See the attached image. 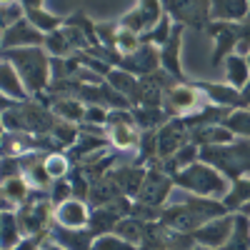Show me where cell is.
Masks as SVG:
<instances>
[{
	"instance_id": "1",
	"label": "cell",
	"mask_w": 250,
	"mask_h": 250,
	"mask_svg": "<svg viewBox=\"0 0 250 250\" xmlns=\"http://www.w3.org/2000/svg\"><path fill=\"white\" fill-rule=\"evenodd\" d=\"M225 213H228V208H225L223 200L200 198V195H193V193L185 190V195L178 203L163 208L160 223L165 228H170V230H175V233H193L200 225L210 223V220H215Z\"/></svg>"
},
{
	"instance_id": "2",
	"label": "cell",
	"mask_w": 250,
	"mask_h": 250,
	"mask_svg": "<svg viewBox=\"0 0 250 250\" xmlns=\"http://www.w3.org/2000/svg\"><path fill=\"white\" fill-rule=\"evenodd\" d=\"M3 60H10L15 70L23 78L28 93L35 98L45 93L53 83V58L48 55L45 45H33V48H13L3 50Z\"/></svg>"
},
{
	"instance_id": "3",
	"label": "cell",
	"mask_w": 250,
	"mask_h": 250,
	"mask_svg": "<svg viewBox=\"0 0 250 250\" xmlns=\"http://www.w3.org/2000/svg\"><path fill=\"white\" fill-rule=\"evenodd\" d=\"M173 180H175V188H180V190H188L200 198H213V200H225L233 185L218 168L203 160H195L193 165L173 173Z\"/></svg>"
},
{
	"instance_id": "4",
	"label": "cell",
	"mask_w": 250,
	"mask_h": 250,
	"mask_svg": "<svg viewBox=\"0 0 250 250\" xmlns=\"http://www.w3.org/2000/svg\"><path fill=\"white\" fill-rule=\"evenodd\" d=\"M200 160L210 163L228 180H238L250 175V138H235L225 145H203Z\"/></svg>"
},
{
	"instance_id": "5",
	"label": "cell",
	"mask_w": 250,
	"mask_h": 250,
	"mask_svg": "<svg viewBox=\"0 0 250 250\" xmlns=\"http://www.w3.org/2000/svg\"><path fill=\"white\" fill-rule=\"evenodd\" d=\"M208 100L203 95V90L195 85V83H175L165 90V98H163V108L170 118H193L195 113H200Z\"/></svg>"
},
{
	"instance_id": "6",
	"label": "cell",
	"mask_w": 250,
	"mask_h": 250,
	"mask_svg": "<svg viewBox=\"0 0 250 250\" xmlns=\"http://www.w3.org/2000/svg\"><path fill=\"white\" fill-rule=\"evenodd\" d=\"M173 188H175L173 175L165 173L160 160H153L148 165V170H145V178H143V185H140L135 200L145 203V205H153V208H165L173 195Z\"/></svg>"
},
{
	"instance_id": "7",
	"label": "cell",
	"mask_w": 250,
	"mask_h": 250,
	"mask_svg": "<svg viewBox=\"0 0 250 250\" xmlns=\"http://www.w3.org/2000/svg\"><path fill=\"white\" fill-rule=\"evenodd\" d=\"M210 5V0H163V8L173 18V23L195 30H208V25L213 23Z\"/></svg>"
},
{
	"instance_id": "8",
	"label": "cell",
	"mask_w": 250,
	"mask_h": 250,
	"mask_svg": "<svg viewBox=\"0 0 250 250\" xmlns=\"http://www.w3.org/2000/svg\"><path fill=\"white\" fill-rule=\"evenodd\" d=\"M185 143H190V128H188V123L183 118H170L163 128H158V135H155L158 160L173 158Z\"/></svg>"
},
{
	"instance_id": "9",
	"label": "cell",
	"mask_w": 250,
	"mask_h": 250,
	"mask_svg": "<svg viewBox=\"0 0 250 250\" xmlns=\"http://www.w3.org/2000/svg\"><path fill=\"white\" fill-rule=\"evenodd\" d=\"M208 33L215 40L210 62H213V68H220L223 60L230 53H235L238 40L243 38V23H210L208 25Z\"/></svg>"
},
{
	"instance_id": "10",
	"label": "cell",
	"mask_w": 250,
	"mask_h": 250,
	"mask_svg": "<svg viewBox=\"0 0 250 250\" xmlns=\"http://www.w3.org/2000/svg\"><path fill=\"white\" fill-rule=\"evenodd\" d=\"M165 15L163 0H138V8H133L130 13H125L120 25L128 28L138 35H143L145 30H150L153 25H158Z\"/></svg>"
},
{
	"instance_id": "11",
	"label": "cell",
	"mask_w": 250,
	"mask_h": 250,
	"mask_svg": "<svg viewBox=\"0 0 250 250\" xmlns=\"http://www.w3.org/2000/svg\"><path fill=\"white\" fill-rule=\"evenodd\" d=\"M33 45H45V33L38 30L28 18L18 20L15 25L3 28V38H0V48L13 50V48H33Z\"/></svg>"
},
{
	"instance_id": "12",
	"label": "cell",
	"mask_w": 250,
	"mask_h": 250,
	"mask_svg": "<svg viewBox=\"0 0 250 250\" xmlns=\"http://www.w3.org/2000/svg\"><path fill=\"white\" fill-rule=\"evenodd\" d=\"M118 68H120V70H128V73H133V75H138V78L150 75V73L160 70V48L143 43L135 53L123 55L120 62H118Z\"/></svg>"
},
{
	"instance_id": "13",
	"label": "cell",
	"mask_w": 250,
	"mask_h": 250,
	"mask_svg": "<svg viewBox=\"0 0 250 250\" xmlns=\"http://www.w3.org/2000/svg\"><path fill=\"white\" fill-rule=\"evenodd\" d=\"M183 33H185V25L175 23L173 25V33L168 38V43L160 45V68L168 73L170 78H175L178 83H188V75L180 65V45H183Z\"/></svg>"
},
{
	"instance_id": "14",
	"label": "cell",
	"mask_w": 250,
	"mask_h": 250,
	"mask_svg": "<svg viewBox=\"0 0 250 250\" xmlns=\"http://www.w3.org/2000/svg\"><path fill=\"white\" fill-rule=\"evenodd\" d=\"M233 223H235V213H225V215H220L210 223L200 225L198 230H193V238H195L198 245H208V248L220 250L233 233Z\"/></svg>"
},
{
	"instance_id": "15",
	"label": "cell",
	"mask_w": 250,
	"mask_h": 250,
	"mask_svg": "<svg viewBox=\"0 0 250 250\" xmlns=\"http://www.w3.org/2000/svg\"><path fill=\"white\" fill-rule=\"evenodd\" d=\"M48 238L55 240L58 245H62L65 250H93V243H95L98 233L88 225L85 228H65V225L53 223Z\"/></svg>"
},
{
	"instance_id": "16",
	"label": "cell",
	"mask_w": 250,
	"mask_h": 250,
	"mask_svg": "<svg viewBox=\"0 0 250 250\" xmlns=\"http://www.w3.org/2000/svg\"><path fill=\"white\" fill-rule=\"evenodd\" d=\"M195 85L203 90V95L213 103V105H220V108H230V110H238V108H248L245 100H243V93L228 83H210V80H198Z\"/></svg>"
},
{
	"instance_id": "17",
	"label": "cell",
	"mask_w": 250,
	"mask_h": 250,
	"mask_svg": "<svg viewBox=\"0 0 250 250\" xmlns=\"http://www.w3.org/2000/svg\"><path fill=\"white\" fill-rule=\"evenodd\" d=\"M93 215V205L85 200H78L70 198L65 203L55 205V213H53V223L58 225H65V228H85L90 223Z\"/></svg>"
},
{
	"instance_id": "18",
	"label": "cell",
	"mask_w": 250,
	"mask_h": 250,
	"mask_svg": "<svg viewBox=\"0 0 250 250\" xmlns=\"http://www.w3.org/2000/svg\"><path fill=\"white\" fill-rule=\"evenodd\" d=\"M213 23H243L250 15V0H210Z\"/></svg>"
},
{
	"instance_id": "19",
	"label": "cell",
	"mask_w": 250,
	"mask_h": 250,
	"mask_svg": "<svg viewBox=\"0 0 250 250\" xmlns=\"http://www.w3.org/2000/svg\"><path fill=\"white\" fill-rule=\"evenodd\" d=\"M0 93H3L5 98H13L18 103H25L30 100L33 95L28 93L23 78H20V73L15 70V65L10 60H3V65H0Z\"/></svg>"
},
{
	"instance_id": "20",
	"label": "cell",
	"mask_w": 250,
	"mask_h": 250,
	"mask_svg": "<svg viewBox=\"0 0 250 250\" xmlns=\"http://www.w3.org/2000/svg\"><path fill=\"white\" fill-rule=\"evenodd\" d=\"M33 193V185L25 180V175H15L3 180V210H18Z\"/></svg>"
},
{
	"instance_id": "21",
	"label": "cell",
	"mask_w": 250,
	"mask_h": 250,
	"mask_svg": "<svg viewBox=\"0 0 250 250\" xmlns=\"http://www.w3.org/2000/svg\"><path fill=\"white\" fill-rule=\"evenodd\" d=\"M105 80L110 83V85H113L120 95H125V98L133 103V108L140 103V78H138V75H133V73H128V70H120V68H113Z\"/></svg>"
},
{
	"instance_id": "22",
	"label": "cell",
	"mask_w": 250,
	"mask_h": 250,
	"mask_svg": "<svg viewBox=\"0 0 250 250\" xmlns=\"http://www.w3.org/2000/svg\"><path fill=\"white\" fill-rule=\"evenodd\" d=\"M190 140L195 145H225L233 143L235 135L225 128V125H198V128H190Z\"/></svg>"
},
{
	"instance_id": "23",
	"label": "cell",
	"mask_w": 250,
	"mask_h": 250,
	"mask_svg": "<svg viewBox=\"0 0 250 250\" xmlns=\"http://www.w3.org/2000/svg\"><path fill=\"white\" fill-rule=\"evenodd\" d=\"M223 70H225V83L238 90L250 80V62H248V58H243L238 53H230L223 60Z\"/></svg>"
},
{
	"instance_id": "24",
	"label": "cell",
	"mask_w": 250,
	"mask_h": 250,
	"mask_svg": "<svg viewBox=\"0 0 250 250\" xmlns=\"http://www.w3.org/2000/svg\"><path fill=\"white\" fill-rule=\"evenodd\" d=\"M220 250H250V215H245L240 210L235 213L233 233Z\"/></svg>"
},
{
	"instance_id": "25",
	"label": "cell",
	"mask_w": 250,
	"mask_h": 250,
	"mask_svg": "<svg viewBox=\"0 0 250 250\" xmlns=\"http://www.w3.org/2000/svg\"><path fill=\"white\" fill-rule=\"evenodd\" d=\"M45 50H48L50 58H73V55H78V48L73 45V40H70L65 28L45 35Z\"/></svg>"
},
{
	"instance_id": "26",
	"label": "cell",
	"mask_w": 250,
	"mask_h": 250,
	"mask_svg": "<svg viewBox=\"0 0 250 250\" xmlns=\"http://www.w3.org/2000/svg\"><path fill=\"white\" fill-rule=\"evenodd\" d=\"M20 240H23V230H20L15 210H3V215H0V245H3V250H10Z\"/></svg>"
},
{
	"instance_id": "27",
	"label": "cell",
	"mask_w": 250,
	"mask_h": 250,
	"mask_svg": "<svg viewBox=\"0 0 250 250\" xmlns=\"http://www.w3.org/2000/svg\"><path fill=\"white\" fill-rule=\"evenodd\" d=\"M133 115H135V123H138L140 130H158V128H163V125L170 120V115L165 113V108L138 105V108H133Z\"/></svg>"
},
{
	"instance_id": "28",
	"label": "cell",
	"mask_w": 250,
	"mask_h": 250,
	"mask_svg": "<svg viewBox=\"0 0 250 250\" xmlns=\"http://www.w3.org/2000/svg\"><path fill=\"white\" fill-rule=\"evenodd\" d=\"M25 18L30 20L38 30H43L45 35L60 30L62 25H65V20H68V18H60V15L45 10V8H30V10H25Z\"/></svg>"
},
{
	"instance_id": "29",
	"label": "cell",
	"mask_w": 250,
	"mask_h": 250,
	"mask_svg": "<svg viewBox=\"0 0 250 250\" xmlns=\"http://www.w3.org/2000/svg\"><path fill=\"white\" fill-rule=\"evenodd\" d=\"M148 223L150 220H143V218H135V215H128V218H123L118 225H115V230L120 238L125 240H130L135 245H143V238H145V230H148Z\"/></svg>"
},
{
	"instance_id": "30",
	"label": "cell",
	"mask_w": 250,
	"mask_h": 250,
	"mask_svg": "<svg viewBox=\"0 0 250 250\" xmlns=\"http://www.w3.org/2000/svg\"><path fill=\"white\" fill-rule=\"evenodd\" d=\"M223 203H225V208H228V213H238L243 205H248V203H250V175L233 180L230 193L225 195Z\"/></svg>"
},
{
	"instance_id": "31",
	"label": "cell",
	"mask_w": 250,
	"mask_h": 250,
	"mask_svg": "<svg viewBox=\"0 0 250 250\" xmlns=\"http://www.w3.org/2000/svg\"><path fill=\"white\" fill-rule=\"evenodd\" d=\"M173 25H175V23H173V18H170L168 13H165L160 23H158V25H153L150 30H145V33L140 35V40H143V43H148V45L160 48V45L168 43V38H170V33H173Z\"/></svg>"
},
{
	"instance_id": "32",
	"label": "cell",
	"mask_w": 250,
	"mask_h": 250,
	"mask_svg": "<svg viewBox=\"0 0 250 250\" xmlns=\"http://www.w3.org/2000/svg\"><path fill=\"white\" fill-rule=\"evenodd\" d=\"M223 125L235 138H250V108L230 110V113H228V118L223 120Z\"/></svg>"
},
{
	"instance_id": "33",
	"label": "cell",
	"mask_w": 250,
	"mask_h": 250,
	"mask_svg": "<svg viewBox=\"0 0 250 250\" xmlns=\"http://www.w3.org/2000/svg\"><path fill=\"white\" fill-rule=\"evenodd\" d=\"M45 168H48L53 180H60V178H68V173L73 168V160L65 150H55V153L45 155Z\"/></svg>"
},
{
	"instance_id": "34",
	"label": "cell",
	"mask_w": 250,
	"mask_h": 250,
	"mask_svg": "<svg viewBox=\"0 0 250 250\" xmlns=\"http://www.w3.org/2000/svg\"><path fill=\"white\" fill-rule=\"evenodd\" d=\"M93 250H143V248L130 243V240H125V238H120L118 233H105V235L95 238Z\"/></svg>"
},
{
	"instance_id": "35",
	"label": "cell",
	"mask_w": 250,
	"mask_h": 250,
	"mask_svg": "<svg viewBox=\"0 0 250 250\" xmlns=\"http://www.w3.org/2000/svg\"><path fill=\"white\" fill-rule=\"evenodd\" d=\"M70 198H73V185H70V180H68V178L53 180V185H50V200H53V205H60V203H65V200H70Z\"/></svg>"
},
{
	"instance_id": "36",
	"label": "cell",
	"mask_w": 250,
	"mask_h": 250,
	"mask_svg": "<svg viewBox=\"0 0 250 250\" xmlns=\"http://www.w3.org/2000/svg\"><path fill=\"white\" fill-rule=\"evenodd\" d=\"M25 18V8L20 3H10V5H0V20H3V28L15 25L18 20Z\"/></svg>"
},
{
	"instance_id": "37",
	"label": "cell",
	"mask_w": 250,
	"mask_h": 250,
	"mask_svg": "<svg viewBox=\"0 0 250 250\" xmlns=\"http://www.w3.org/2000/svg\"><path fill=\"white\" fill-rule=\"evenodd\" d=\"M108 113H110V108L88 105V108H85V118H83V123H85V125H98V128H103V125H108Z\"/></svg>"
},
{
	"instance_id": "38",
	"label": "cell",
	"mask_w": 250,
	"mask_h": 250,
	"mask_svg": "<svg viewBox=\"0 0 250 250\" xmlns=\"http://www.w3.org/2000/svg\"><path fill=\"white\" fill-rule=\"evenodd\" d=\"M48 235H30V238H23L15 248H10V250H38L40 245H43V240H45Z\"/></svg>"
},
{
	"instance_id": "39",
	"label": "cell",
	"mask_w": 250,
	"mask_h": 250,
	"mask_svg": "<svg viewBox=\"0 0 250 250\" xmlns=\"http://www.w3.org/2000/svg\"><path fill=\"white\" fill-rule=\"evenodd\" d=\"M20 5H23L25 10H30V8H45V0H18Z\"/></svg>"
},
{
	"instance_id": "40",
	"label": "cell",
	"mask_w": 250,
	"mask_h": 250,
	"mask_svg": "<svg viewBox=\"0 0 250 250\" xmlns=\"http://www.w3.org/2000/svg\"><path fill=\"white\" fill-rule=\"evenodd\" d=\"M38 250H65V248L58 245V243H55V240H50V238H45V240H43V245H40Z\"/></svg>"
},
{
	"instance_id": "41",
	"label": "cell",
	"mask_w": 250,
	"mask_h": 250,
	"mask_svg": "<svg viewBox=\"0 0 250 250\" xmlns=\"http://www.w3.org/2000/svg\"><path fill=\"white\" fill-rule=\"evenodd\" d=\"M240 93H243V100H245V105L250 108V80L245 83V85L240 88Z\"/></svg>"
},
{
	"instance_id": "42",
	"label": "cell",
	"mask_w": 250,
	"mask_h": 250,
	"mask_svg": "<svg viewBox=\"0 0 250 250\" xmlns=\"http://www.w3.org/2000/svg\"><path fill=\"white\" fill-rule=\"evenodd\" d=\"M240 213H245V215H250V203H248V205H243V208H240Z\"/></svg>"
},
{
	"instance_id": "43",
	"label": "cell",
	"mask_w": 250,
	"mask_h": 250,
	"mask_svg": "<svg viewBox=\"0 0 250 250\" xmlns=\"http://www.w3.org/2000/svg\"><path fill=\"white\" fill-rule=\"evenodd\" d=\"M193 250H215V248H208V245H195Z\"/></svg>"
},
{
	"instance_id": "44",
	"label": "cell",
	"mask_w": 250,
	"mask_h": 250,
	"mask_svg": "<svg viewBox=\"0 0 250 250\" xmlns=\"http://www.w3.org/2000/svg\"><path fill=\"white\" fill-rule=\"evenodd\" d=\"M10 3H18V0H0V5H10Z\"/></svg>"
}]
</instances>
